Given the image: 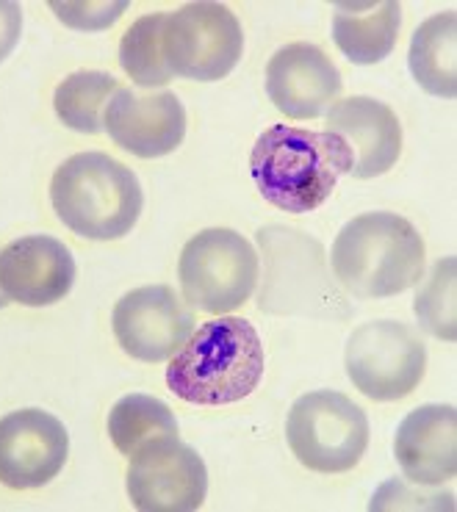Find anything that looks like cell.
Here are the masks:
<instances>
[{
    "instance_id": "6da1fadb",
    "label": "cell",
    "mask_w": 457,
    "mask_h": 512,
    "mask_svg": "<svg viewBox=\"0 0 457 512\" xmlns=\"http://www.w3.org/2000/svg\"><path fill=\"white\" fill-rule=\"evenodd\" d=\"M266 355L261 335L239 316L200 324L192 338L172 355L167 385L189 405H233L258 388Z\"/></svg>"
},
{
    "instance_id": "7a4b0ae2",
    "label": "cell",
    "mask_w": 457,
    "mask_h": 512,
    "mask_svg": "<svg viewBox=\"0 0 457 512\" xmlns=\"http://www.w3.org/2000/svg\"><path fill=\"white\" fill-rule=\"evenodd\" d=\"M250 172L266 203L286 214H311L349 175V153L336 133L275 125L258 136Z\"/></svg>"
},
{
    "instance_id": "3957f363",
    "label": "cell",
    "mask_w": 457,
    "mask_h": 512,
    "mask_svg": "<svg viewBox=\"0 0 457 512\" xmlns=\"http://www.w3.org/2000/svg\"><path fill=\"white\" fill-rule=\"evenodd\" d=\"M333 272L358 299L397 297L424 274V241L405 216L374 211L355 216L333 241Z\"/></svg>"
},
{
    "instance_id": "277c9868",
    "label": "cell",
    "mask_w": 457,
    "mask_h": 512,
    "mask_svg": "<svg viewBox=\"0 0 457 512\" xmlns=\"http://www.w3.org/2000/svg\"><path fill=\"white\" fill-rule=\"evenodd\" d=\"M50 203L75 236L114 241L139 222L145 194L133 169L106 153L67 158L50 180Z\"/></svg>"
},
{
    "instance_id": "5b68a950",
    "label": "cell",
    "mask_w": 457,
    "mask_h": 512,
    "mask_svg": "<svg viewBox=\"0 0 457 512\" xmlns=\"http://www.w3.org/2000/svg\"><path fill=\"white\" fill-rule=\"evenodd\" d=\"M286 441L305 468L316 474H344L366 454L369 418L344 393H305L291 407Z\"/></svg>"
},
{
    "instance_id": "8992f818",
    "label": "cell",
    "mask_w": 457,
    "mask_h": 512,
    "mask_svg": "<svg viewBox=\"0 0 457 512\" xmlns=\"http://www.w3.org/2000/svg\"><path fill=\"white\" fill-rule=\"evenodd\" d=\"M178 277L186 302L194 308L225 316L253 297L258 283V255L236 230L211 227L183 247Z\"/></svg>"
},
{
    "instance_id": "52a82bcc",
    "label": "cell",
    "mask_w": 457,
    "mask_h": 512,
    "mask_svg": "<svg viewBox=\"0 0 457 512\" xmlns=\"http://www.w3.org/2000/svg\"><path fill=\"white\" fill-rule=\"evenodd\" d=\"M344 366L352 385L374 402H399L419 388L427 349L408 324L369 322L349 335Z\"/></svg>"
},
{
    "instance_id": "ba28073f",
    "label": "cell",
    "mask_w": 457,
    "mask_h": 512,
    "mask_svg": "<svg viewBox=\"0 0 457 512\" xmlns=\"http://www.w3.org/2000/svg\"><path fill=\"white\" fill-rule=\"evenodd\" d=\"M244 34L222 3H189L167 14L164 23V59L172 75L189 81H222L239 64Z\"/></svg>"
},
{
    "instance_id": "9c48e42d",
    "label": "cell",
    "mask_w": 457,
    "mask_h": 512,
    "mask_svg": "<svg viewBox=\"0 0 457 512\" xmlns=\"http://www.w3.org/2000/svg\"><path fill=\"white\" fill-rule=\"evenodd\" d=\"M114 335L125 355L142 363H161L178 355L192 338L197 319L169 286L133 288L114 308Z\"/></svg>"
},
{
    "instance_id": "30bf717a",
    "label": "cell",
    "mask_w": 457,
    "mask_h": 512,
    "mask_svg": "<svg viewBox=\"0 0 457 512\" xmlns=\"http://www.w3.org/2000/svg\"><path fill=\"white\" fill-rule=\"evenodd\" d=\"M208 493V471L192 446L178 438L136 452L128 465V496L142 512L200 510Z\"/></svg>"
},
{
    "instance_id": "8fae6325",
    "label": "cell",
    "mask_w": 457,
    "mask_h": 512,
    "mask_svg": "<svg viewBox=\"0 0 457 512\" xmlns=\"http://www.w3.org/2000/svg\"><path fill=\"white\" fill-rule=\"evenodd\" d=\"M70 454V435L59 418L39 407L0 418V482L14 490H34L61 474Z\"/></svg>"
},
{
    "instance_id": "7c38bea8",
    "label": "cell",
    "mask_w": 457,
    "mask_h": 512,
    "mask_svg": "<svg viewBox=\"0 0 457 512\" xmlns=\"http://www.w3.org/2000/svg\"><path fill=\"white\" fill-rule=\"evenodd\" d=\"M344 89L341 72L327 53L308 42H291L266 64V95L289 120H316Z\"/></svg>"
},
{
    "instance_id": "4fadbf2b",
    "label": "cell",
    "mask_w": 457,
    "mask_h": 512,
    "mask_svg": "<svg viewBox=\"0 0 457 512\" xmlns=\"http://www.w3.org/2000/svg\"><path fill=\"white\" fill-rule=\"evenodd\" d=\"M103 128L111 142L136 158H161L186 139V108L172 92L136 95L133 89H120L106 106Z\"/></svg>"
},
{
    "instance_id": "5bb4252c",
    "label": "cell",
    "mask_w": 457,
    "mask_h": 512,
    "mask_svg": "<svg viewBox=\"0 0 457 512\" xmlns=\"http://www.w3.org/2000/svg\"><path fill=\"white\" fill-rule=\"evenodd\" d=\"M327 133H336L349 153V175L377 178L394 167L402 153V125L391 108L374 97H347L327 111Z\"/></svg>"
},
{
    "instance_id": "9a60e30c",
    "label": "cell",
    "mask_w": 457,
    "mask_h": 512,
    "mask_svg": "<svg viewBox=\"0 0 457 512\" xmlns=\"http://www.w3.org/2000/svg\"><path fill=\"white\" fill-rule=\"evenodd\" d=\"M73 283V252L53 236H23L0 250V291L25 308L59 302Z\"/></svg>"
},
{
    "instance_id": "2e32d148",
    "label": "cell",
    "mask_w": 457,
    "mask_h": 512,
    "mask_svg": "<svg viewBox=\"0 0 457 512\" xmlns=\"http://www.w3.org/2000/svg\"><path fill=\"white\" fill-rule=\"evenodd\" d=\"M394 454L413 485H444L457 474V413L452 405L416 407L399 424Z\"/></svg>"
},
{
    "instance_id": "e0dca14e",
    "label": "cell",
    "mask_w": 457,
    "mask_h": 512,
    "mask_svg": "<svg viewBox=\"0 0 457 512\" xmlns=\"http://www.w3.org/2000/svg\"><path fill=\"white\" fill-rule=\"evenodd\" d=\"M402 6L380 3H336L333 39L352 64H380L397 45Z\"/></svg>"
},
{
    "instance_id": "ac0fdd59",
    "label": "cell",
    "mask_w": 457,
    "mask_h": 512,
    "mask_svg": "<svg viewBox=\"0 0 457 512\" xmlns=\"http://www.w3.org/2000/svg\"><path fill=\"white\" fill-rule=\"evenodd\" d=\"M408 64L427 95L455 100L457 95V14L444 12L416 28Z\"/></svg>"
},
{
    "instance_id": "d6986e66",
    "label": "cell",
    "mask_w": 457,
    "mask_h": 512,
    "mask_svg": "<svg viewBox=\"0 0 457 512\" xmlns=\"http://www.w3.org/2000/svg\"><path fill=\"white\" fill-rule=\"evenodd\" d=\"M109 435L117 452L133 457L153 443L178 438V421L172 416V410L156 396L131 393L111 407Z\"/></svg>"
},
{
    "instance_id": "ffe728a7",
    "label": "cell",
    "mask_w": 457,
    "mask_h": 512,
    "mask_svg": "<svg viewBox=\"0 0 457 512\" xmlns=\"http://www.w3.org/2000/svg\"><path fill=\"white\" fill-rule=\"evenodd\" d=\"M120 89V81L109 72H73L56 86V95H53L56 117L73 131L95 136L103 131V106H109V100Z\"/></svg>"
},
{
    "instance_id": "44dd1931",
    "label": "cell",
    "mask_w": 457,
    "mask_h": 512,
    "mask_svg": "<svg viewBox=\"0 0 457 512\" xmlns=\"http://www.w3.org/2000/svg\"><path fill=\"white\" fill-rule=\"evenodd\" d=\"M164 23L167 14H147L125 31L120 42V64L125 75L142 89H156L172 81L164 59Z\"/></svg>"
},
{
    "instance_id": "7402d4cb",
    "label": "cell",
    "mask_w": 457,
    "mask_h": 512,
    "mask_svg": "<svg viewBox=\"0 0 457 512\" xmlns=\"http://www.w3.org/2000/svg\"><path fill=\"white\" fill-rule=\"evenodd\" d=\"M455 258H444L435 263L430 280L416 294V316L427 333H433L441 341L457 338L455 316Z\"/></svg>"
},
{
    "instance_id": "603a6c76",
    "label": "cell",
    "mask_w": 457,
    "mask_h": 512,
    "mask_svg": "<svg viewBox=\"0 0 457 512\" xmlns=\"http://www.w3.org/2000/svg\"><path fill=\"white\" fill-rule=\"evenodd\" d=\"M61 23L75 31H103L120 20V14L128 9V3H50Z\"/></svg>"
},
{
    "instance_id": "cb8c5ba5",
    "label": "cell",
    "mask_w": 457,
    "mask_h": 512,
    "mask_svg": "<svg viewBox=\"0 0 457 512\" xmlns=\"http://www.w3.org/2000/svg\"><path fill=\"white\" fill-rule=\"evenodd\" d=\"M23 36V9L14 0H0V64L12 56Z\"/></svg>"
},
{
    "instance_id": "d4e9b609",
    "label": "cell",
    "mask_w": 457,
    "mask_h": 512,
    "mask_svg": "<svg viewBox=\"0 0 457 512\" xmlns=\"http://www.w3.org/2000/svg\"><path fill=\"white\" fill-rule=\"evenodd\" d=\"M6 305H9V299H6V294L0 291V308H6Z\"/></svg>"
}]
</instances>
